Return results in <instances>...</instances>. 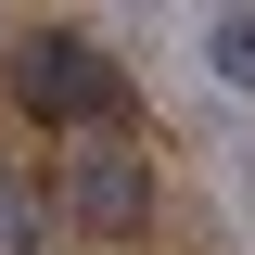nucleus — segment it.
<instances>
[{
	"mask_svg": "<svg viewBox=\"0 0 255 255\" xmlns=\"http://www.w3.org/2000/svg\"><path fill=\"white\" fill-rule=\"evenodd\" d=\"M13 102H26L38 128L102 140V128H128V64L102 51L90 26H26V38H13Z\"/></svg>",
	"mask_w": 255,
	"mask_h": 255,
	"instance_id": "f257e3e1",
	"label": "nucleus"
},
{
	"mask_svg": "<svg viewBox=\"0 0 255 255\" xmlns=\"http://www.w3.org/2000/svg\"><path fill=\"white\" fill-rule=\"evenodd\" d=\"M204 77L217 90H255V13H217L204 26Z\"/></svg>",
	"mask_w": 255,
	"mask_h": 255,
	"instance_id": "20e7f679",
	"label": "nucleus"
},
{
	"mask_svg": "<svg viewBox=\"0 0 255 255\" xmlns=\"http://www.w3.org/2000/svg\"><path fill=\"white\" fill-rule=\"evenodd\" d=\"M0 255H51V204H38V179L13 153H0Z\"/></svg>",
	"mask_w": 255,
	"mask_h": 255,
	"instance_id": "7ed1b4c3",
	"label": "nucleus"
},
{
	"mask_svg": "<svg viewBox=\"0 0 255 255\" xmlns=\"http://www.w3.org/2000/svg\"><path fill=\"white\" fill-rule=\"evenodd\" d=\"M64 217L102 230V243H140V230H153V153H140L128 128L77 140V153H64Z\"/></svg>",
	"mask_w": 255,
	"mask_h": 255,
	"instance_id": "f03ea898",
	"label": "nucleus"
}]
</instances>
